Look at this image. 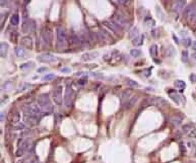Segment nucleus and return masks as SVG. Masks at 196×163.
I'll return each mask as SVG.
<instances>
[{
	"mask_svg": "<svg viewBox=\"0 0 196 163\" xmlns=\"http://www.w3.org/2000/svg\"><path fill=\"white\" fill-rule=\"evenodd\" d=\"M11 87H12V82H9V81L5 82L2 87V88H4L5 90H9V89H10Z\"/></svg>",
	"mask_w": 196,
	"mask_h": 163,
	"instance_id": "nucleus-40",
	"label": "nucleus"
},
{
	"mask_svg": "<svg viewBox=\"0 0 196 163\" xmlns=\"http://www.w3.org/2000/svg\"><path fill=\"white\" fill-rule=\"evenodd\" d=\"M29 27H30V21L28 19V12L25 8L23 9L22 12V32H24V33L27 32L28 30H29Z\"/></svg>",
	"mask_w": 196,
	"mask_h": 163,
	"instance_id": "nucleus-8",
	"label": "nucleus"
},
{
	"mask_svg": "<svg viewBox=\"0 0 196 163\" xmlns=\"http://www.w3.org/2000/svg\"><path fill=\"white\" fill-rule=\"evenodd\" d=\"M21 44L22 46L27 49H32V40L29 36H24L21 39Z\"/></svg>",
	"mask_w": 196,
	"mask_h": 163,
	"instance_id": "nucleus-15",
	"label": "nucleus"
},
{
	"mask_svg": "<svg viewBox=\"0 0 196 163\" xmlns=\"http://www.w3.org/2000/svg\"><path fill=\"white\" fill-rule=\"evenodd\" d=\"M60 73H65V74H68V73H70L71 72L70 68H68V67H64V68H60Z\"/></svg>",
	"mask_w": 196,
	"mask_h": 163,
	"instance_id": "nucleus-43",
	"label": "nucleus"
},
{
	"mask_svg": "<svg viewBox=\"0 0 196 163\" xmlns=\"http://www.w3.org/2000/svg\"><path fill=\"white\" fill-rule=\"evenodd\" d=\"M84 74H86V73H84V72H79V73H75V76H80V75H84Z\"/></svg>",
	"mask_w": 196,
	"mask_h": 163,
	"instance_id": "nucleus-50",
	"label": "nucleus"
},
{
	"mask_svg": "<svg viewBox=\"0 0 196 163\" xmlns=\"http://www.w3.org/2000/svg\"><path fill=\"white\" fill-rule=\"evenodd\" d=\"M158 51V46L157 44H152V46L150 47V50H149V53L151 56L152 57V58H155V57L157 56V52Z\"/></svg>",
	"mask_w": 196,
	"mask_h": 163,
	"instance_id": "nucleus-22",
	"label": "nucleus"
},
{
	"mask_svg": "<svg viewBox=\"0 0 196 163\" xmlns=\"http://www.w3.org/2000/svg\"><path fill=\"white\" fill-rule=\"evenodd\" d=\"M113 22L114 23H116L117 25L119 26L120 28H124L126 29L127 27L129 26L128 22L127 21L126 18H124L122 16L119 15V14H115L113 15Z\"/></svg>",
	"mask_w": 196,
	"mask_h": 163,
	"instance_id": "nucleus-6",
	"label": "nucleus"
},
{
	"mask_svg": "<svg viewBox=\"0 0 196 163\" xmlns=\"http://www.w3.org/2000/svg\"><path fill=\"white\" fill-rule=\"evenodd\" d=\"M28 163H37V161H36V160H32V161H30Z\"/></svg>",
	"mask_w": 196,
	"mask_h": 163,
	"instance_id": "nucleus-52",
	"label": "nucleus"
},
{
	"mask_svg": "<svg viewBox=\"0 0 196 163\" xmlns=\"http://www.w3.org/2000/svg\"><path fill=\"white\" fill-rule=\"evenodd\" d=\"M124 83L127 85V86H129V87H137L138 86V83L137 82L133 81L130 78H127L124 80Z\"/></svg>",
	"mask_w": 196,
	"mask_h": 163,
	"instance_id": "nucleus-27",
	"label": "nucleus"
},
{
	"mask_svg": "<svg viewBox=\"0 0 196 163\" xmlns=\"http://www.w3.org/2000/svg\"><path fill=\"white\" fill-rule=\"evenodd\" d=\"M9 44L7 42H1L0 44V55L1 58L4 59L7 55V52H9Z\"/></svg>",
	"mask_w": 196,
	"mask_h": 163,
	"instance_id": "nucleus-14",
	"label": "nucleus"
},
{
	"mask_svg": "<svg viewBox=\"0 0 196 163\" xmlns=\"http://www.w3.org/2000/svg\"><path fill=\"white\" fill-rule=\"evenodd\" d=\"M169 91H170V92H169L168 93L170 94V96L171 100H172L175 104L179 105V96L176 94V92H175V90H169Z\"/></svg>",
	"mask_w": 196,
	"mask_h": 163,
	"instance_id": "nucleus-19",
	"label": "nucleus"
},
{
	"mask_svg": "<svg viewBox=\"0 0 196 163\" xmlns=\"http://www.w3.org/2000/svg\"><path fill=\"white\" fill-rule=\"evenodd\" d=\"M3 120V113H1V121Z\"/></svg>",
	"mask_w": 196,
	"mask_h": 163,
	"instance_id": "nucleus-54",
	"label": "nucleus"
},
{
	"mask_svg": "<svg viewBox=\"0 0 196 163\" xmlns=\"http://www.w3.org/2000/svg\"><path fill=\"white\" fill-rule=\"evenodd\" d=\"M145 102H146V104L148 105H156L157 106H161V107H164L167 105V101L161 98V97H147L145 100Z\"/></svg>",
	"mask_w": 196,
	"mask_h": 163,
	"instance_id": "nucleus-3",
	"label": "nucleus"
},
{
	"mask_svg": "<svg viewBox=\"0 0 196 163\" xmlns=\"http://www.w3.org/2000/svg\"><path fill=\"white\" fill-rule=\"evenodd\" d=\"M187 135L189 138H196V129H192L190 131L187 133Z\"/></svg>",
	"mask_w": 196,
	"mask_h": 163,
	"instance_id": "nucleus-42",
	"label": "nucleus"
},
{
	"mask_svg": "<svg viewBox=\"0 0 196 163\" xmlns=\"http://www.w3.org/2000/svg\"><path fill=\"white\" fill-rule=\"evenodd\" d=\"M103 24L106 26L108 27L109 30H111L113 32H114V33H120L121 31V28L118 26L116 23H114L113 21H104L103 22Z\"/></svg>",
	"mask_w": 196,
	"mask_h": 163,
	"instance_id": "nucleus-10",
	"label": "nucleus"
},
{
	"mask_svg": "<svg viewBox=\"0 0 196 163\" xmlns=\"http://www.w3.org/2000/svg\"><path fill=\"white\" fill-rule=\"evenodd\" d=\"M72 98H73V89L70 84H67L65 87V96H64V102L65 106L70 108L72 105Z\"/></svg>",
	"mask_w": 196,
	"mask_h": 163,
	"instance_id": "nucleus-2",
	"label": "nucleus"
},
{
	"mask_svg": "<svg viewBox=\"0 0 196 163\" xmlns=\"http://www.w3.org/2000/svg\"><path fill=\"white\" fill-rule=\"evenodd\" d=\"M10 23L13 26H18L19 23V17L18 14H13L10 18Z\"/></svg>",
	"mask_w": 196,
	"mask_h": 163,
	"instance_id": "nucleus-24",
	"label": "nucleus"
},
{
	"mask_svg": "<svg viewBox=\"0 0 196 163\" xmlns=\"http://www.w3.org/2000/svg\"><path fill=\"white\" fill-rule=\"evenodd\" d=\"M130 96H131V92H128V91H126V92H123L122 93V101H123V102L126 104L127 103V101L128 100V98L130 97ZM124 104V105H125Z\"/></svg>",
	"mask_w": 196,
	"mask_h": 163,
	"instance_id": "nucleus-32",
	"label": "nucleus"
},
{
	"mask_svg": "<svg viewBox=\"0 0 196 163\" xmlns=\"http://www.w3.org/2000/svg\"><path fill=\"white\" fill-rule=\"evenodd\" d=\"M137 96H132L130 100H128L127 101V103L125 104V108L126 109H131L134 105L136 104V102L137 101Z\"/></svg>",
	"mask_w": 196,
	"mask_h": 163,
	"instance_id": "nucleus-20",
	"label": "nucleus"
},
{
	"mask_svg": "<svg viewBox=\"0 0 196 163\" xmlns=\"http://www.w3.org/2000/svg\"><path fill=\"white\" fill-rule=\"evenodd\" d=\"M25 124H22V123H18L17 125L15 126V129L16 130H21V129H25Z\"/></svg>",
	"mask_w": 196,
	"mask_h": 163,
	"instance_id": "nucleus-44",
	"label": "nucleus"
},
{
	"mask_svg": "<svg viewBox=\"0 0 196 163\" xmlns=\"http://www.w3.org/2000/svg\"><path fill=\"white\" fill-rule=\"evenodd\" d=\"M24 152H24V151L22 149V148H18V150H17V152H16V156H17V157H22V155L24 154Z\"/></svg>",
	"mask_w": 196,
	"mask_h": 163,
	"instance_id": "nucleus-45",
	"label": "nucleus"
},
{
	"mask_svg": "<svg viewBox=\"0 0 196 163\" xmlns=\"http://www.w3.org/2000/svg\"><path fill=\"white\" fill-rule=\"evenodd\" d=\"M18 35V34L17 33V32H15V31L12 32V34H11V38H10L11 41H12V42H13V43H16V42H17Z\"/></svg>",
	"mask_w": 196,
	"mask_h": 163,
	"instance_id": "nucleus-38",
	"label": "nucleus"
},
{
	"mask_svg": "<svg viewBox=\"0 0 196 163\" xmlns=\"http://www.w3.org/2000/svg\"><path fill=\"white\" fill-rule=\"evenodd\" d=\"M23 120L26 123H28L30 124H36L38 123L37 115H31V114L23 113Z\"/></svg>",
	"mask_w": 196,
	"mask_h": 163,
	"instance_id": "nucleus-11",
	"label": "nucleus"
},
{
	"mask_svg": "<svg viewBox=\"0 0 196 163\" xmlns=\"http://www.w3.org/2000/svg\"><path fill=\"white\" fill-rule=\"evenodd\" d=\"M90 76L95 77V78H101V77H104V74H102L100 73H95V72H92L89 73Z\"/></svg>",
	"mask_w": 196,
	"mask_h": 163,
	"instance_id": "nucleus-41",
	"label": "nucleus"
},
{
	"mask_svg": "<svg viewBox=\"0 0 196 163\" xmlns=\"http://www.w3.org/2000/svg\"><path fill=\"white\" fill-rule=\"evenodd\" d=\"M9 120L12 123L17 124L18 122L20 120V114L18 111H13L12 113H10L9 115Z\"/></svg>",
	"mask_w": 196,
	"mask_h": 163,
	"instance_id": "nucleus-16",
	"label": "nucleus"
},
{
	"mask_svg": "<svg viewBox=\"0 0 196 163\" xmlns=\"http://www.w3.org/2000/svg\"><path fill=\"white\" fill-rule=\"evenodd\" d=\"M62 87L59 86L57 87V88H56L54 91H53L52 93V98L54 102L58 105H60L62 104V101H63V98H62Z\"/></svg>",
	"mask_w": 196,
	"mask_h": 163,
	"instance_id": "nucleus-5",
	"label": "nucleus"
},
{
	"mask_svg": "<svg viewBox=\"0 0 196 163\" xmlns=\"http://www.w3.org/2000/svg\"><path fill=\"white\" fill-rule=\"evenodd\" d=\"M170 121H171V124H172L173 125L178 126V125L181 124V121H182V119H181V117H179V116H174V117L171 118Z\"/></svg>",
	"mask_w": 196,
	"mask_h": 163,
	"instance_id": "nucleus-26",
	"label": "nucleus"
},
{
	"mask_svg": "<svg viewBox=\"0 0 196 163\" xmlns=\"http://www.w3.org/2000/svg\"><path fill=\"white\" fill-rule=\"evenodd\" d=\"M7 1H3V0H2L1 2H0V3H1V7H7Z\"/></svg>",
	"mask_w": 196,
	"mask_h": 163,
	"instance_id": "nucleus-48",
	"label": "nucleus"
},
{
	"mask_svg": "<svg viewBox=\"0 0 196 163\" xmlns=\"http://www.w3.org/2000/svg\"><path fill=\"white\" fill-rule=\"evenodd\" d=\"M179 148H181V152H185V147L184 146V145H182V144H179Z\"/></svg>",
	"mask_w": 196,
	"mask_h": 163,
	"instance_id": "nucleus-49",
	"label": "nucleus"
},
{
	"mask_svg": "<svg viewBox=\"0 0 196 163\" xmlns=\"http://www.w3.org/2000/svg\"><path fill=\"white\" fill-rule=\"evenodd\" d=\"M23 113L31 114V115H38L39 114L41 113V110H40V108H39V106L37 105L32 104V105H27V106L24 107Z\"/></svg>",
	"mask_w": 196,
	"mask_h": 163,
	"instance_id": "nucleus-9",
	"label": "nucleus"
},
{
	"mask_svg": "<svg viewBox=\"0 0 196 163\" xmlns=\"http://www.w3.org/2000/svg\"><path fill=\"white\" fill-rule=\"evenodd\" d=\"M144 35H138L137 38H135L133 40H132V44L133 46H141L142 44H143V41H144Z\"/></svg>",
	"mask_w": 196,
	"mask_h": 163,
	"instance_id": "nucleus-18",
	"label": "nucleus"
},
{
	"mask_svg": "<svg viewBox=\"0 0 196 163\" xmlns=\"http://www.w3.org/2000/svg\"><path fill=\"white\" fill-rule=\"evenodd\" d=\"M182 44L185 47H190V46H192V40L190 37H187L182 40Z\"/></svg>",
	"mask_w": 196,
	"mask_h": 163,
	"instance_id": "nucleus-33",
	"label": "nucleus"
},
{
	"mask_svg": "<svg viewBox=\"0 0 196 163\" xmlns=\"http://www.w3.org/2000/svg\"><path fill=\"white\" fill-rule=\"evenodd\" d=\"M47 70V68L46 67H42V68H39L37 69V73H42V72H45Z\"/></svg>",
	"mask_w": 196,
	"mask_h": 163,
	"instance_id": "nucleus-47",
	"label": "nucleus"
},
{
	"mask_svg": "<svg viewBox=\"0 0 196 163\" xmlns=\"http://www.w3.org/2000/svg\"><path fill=\"white\" fill-rule=\"evenodd\" d=\"M138 33H139V31H138V28L133 27L132 29L129 31V33H128V38H129V39L137 38V36H138Z\"/></svg>",
	"mask_w": 196,
	"mask_h": 163,
	"instance_id": "nucleus-23",
	"label": "nucleus"
},
{
	"mask_svg": "<svg viewBox=\"0 0 196 163\" xmlns=\"http://www.w3.org/2000/svg\"><path fill=\"white\" fill-rule=\"evenodd\" d=\"M173 37H174V40H175V42H176V43L178 44V43H179V42H178V40H177L176 38H175V35H173Z\"/></svg>",
	"mask_w": 196,
	"mask_h": 163,
	"instance_id": "nucleus-53",
	"label": "nucleus"
},
{
	"mask_svg": "<svg viewBox=\"0 0 196 163\" xmlns=\"http://www.w3.org/2000/svg\"><path fill=\"white\" fill-rule=\"evenodd\" d=\"M186 4V1H175L173 4V10L175 12H178L179 10H182L185 7Z\"/></svg>",
	"mask_w": 196,
	"mask_h": 163,
	"instance_id": "nucleus-17",
	"label": "nucleus"
},
{
	"mask_svg": "<svg viewBox=\"0 0 196 163\" xmlns=\"http://www.w3.org/2000/svg\"><path fill=\"white\" fill-rule=\"evenodd\" d=\"M56 33L57 42L60 44H61V46H63L65 43V41H66V33H65V29H63V28L60 26L56 27Z\"/></svg>",
	"mask_w": 196,
	"mask_h": 163,
	"instance_id": "nucleus-7",
	"label": "nucleus"
},
{
	"mask_svg": "<svg viewBox=\"0 0 196 163\" xmlns=\"http://www.w3.org/2000/svg\"><path fill=\"white\" fill-rule=\"evenodd\" d=\"M18 148H22L24 152L30 151L32 148V142L30 140H20L18 143Z\"/></svg>",
	"mask_w": 196,
	"mask_h": 163,
	"instance_id": "nucleus-13",
	"label": "nucleus"
},
{
	"mask_svg": "<svg viewBox=\"0 0 196 163\" xmlns=\"http://www.w3.org/2000/svg\"><path fill=\"white\" fill-rule=\"evenodd\" d=\"M191 129H192V125L190 124H184L182 126V131H183V133H188Z\"/></svg>",
	"mask_w": 196,
	"mask_h": 163,
	"instance_id": "nucleus-36",
	"label": "nucleus"
},
{
	"mask_svg": "<svg viewBox=\"0 0 196 163\" xmlns=\"http://www.w3.org/2000/svg\"><path fill=\"white\" fill-rule=\"evenodd\" d=\"M175 87L177 88H179V89H183L185 88L186 87V84L184 81H181V80H176L175 82Z\"/></svg>",
	"mask_w": 196,
	"mask_h": 163,
	"instance_id": "nucleus-30",
	"label": "nucleus"
},
{
	"mask_svg": "<svg viewBox=\"0 0 196 163\" xmlns=\"http://www.w3.org/2000/svg\"><path fill=\"white\" fill-rule=\"evenodd\" d=\"M15 54L19 58H22L25 55V50L22 47H16L15 48Z\"/></svg>",
	"mask_w": 196,
	"mask_h": 163,
	"instance_id": "nucleus-25",
	"label": "nucleus"
},
{
	"mask_svg": "<svg viewBox=\"0 0 196 163\" xmlns=\"http://www.w3.org/2000/svg\"><path fill=\"white\" fill-rule=\"evenodd\" d=\"M55 77H56L55 74H53V73H49V74H46L42 77V81H51L54 79Z\"/></svg>",
	"mask_w": 196,
	"mask_h": 163,
	"instance_id": "nucleus-35",
	"label": "nucleus"
},
{
	"mask_svg": "<svg viewBox=\"0 0 196 163\" xmlns=\"http://www.w3.org/2000/svg\"><path fill=\"white\" fill-rule=\"evenodd\" d=\"M38 61H40L41 63L44 64H48V63H53L55 61L57 60V58L56 56H54L51 54H49V53H44V54H41L37 55L36 57Z\"/></svg>",
	"mask_w": 196,
	"mask_h": 163,
	"instance_id": "nucleus-4",
	"label": "nucleus"
},
{
	"mask_svg": "<svg viewBox=\"0 0 196 163\" xmlns=\"http://www.w3.org/2000/svg\"><path fill=\"white\" fill-rule=\"evenodd\" d=\"M192 49H193L194 50H196V40H194V42H192Z\"/></svg>",
	"mask_w": 196,
	"mask_h": 163,
	"instance_id": "nucleus-51",
	"label": "nucleus"
},
{
	"mask_svg": "<svg viewBox=\"0 0 196 163\" xmlns=\"http://www.w3.org/2000/svg\"><path fill=\"white\" fill-rule=\"evenodd\" d=\"M69 43L72 44V46H80L81 44V41L76 35H71L69 38Z\"/></svg>",
	"mask_w": 196,
	"mask_h": 163,
	"instance_id": "nucleus-21",
	"label": "nucleus"
},
{
	"mask_svg": "<svg viewBox=\"0 0 196 163\" xmlns=\"http://www.w3.org/2000/svg\"><path fill=\"white\" fill-rule=\"evenodd\" d=\"M183 92H184V90H183V89H181V90H179V92H181V93H182Z\"/></svg>",
	"mask_w": 196,
	"mask_h": 163,
	"instance_id": "nucleus-57",
	"label": "nucleus"
},
{
	"mask_svg": "<svg viewBox=\"0 0 196 163\" xmlns=\"http://www.w3.org/2000/svg\"><path fill=\"white\" fill-rule=\"evenodd\" d=\"M194 155H195V157H196V150H195V152H194Z\"/></svg>",
	"mask_w": 196,
	"mask_h": 163,
	"instance_id": "nucleus-58",
	"label": "nucleus"
},
{
	"mask_svg": "<svg viewBox=\"0 0 196 163\" xmlns=\"http://www.w3.org/2000/svg\"><path fill=\"white\" fill-rule=\"evenodd\" d=\"M181 60L183 63H187L188 60H189V53L186 50H183L181 53Z\"/></svg>",
	"mask_w": 196,
	"mask_h": 163,
	"instance_id": "nucleus-31",
	"label": "nucleus"
},
{
	"mask_svg": "<svg viewBox=\"0 0 196 163\" xmlns=\"http://www.w3.org/2000/svg\"><path fill=\"white\" fill-rule=\"evenodd\" d=\"M194 8V7L193 5H190V6L186 7L185 8V10H184V12H183L184 16H185V17H187V18H188V17H189L190 13H191L192 10H193Z\"/></svg>",
	"mask_w": 196,
	"mask_h": 163,
	"instance_id": "nucleus-28",
	"label": "nucleus"
},
{
	"mask_svg": "<svg viewBox=\"0 0 196 163\" xmlns=\"http://www.w3.org/2000/svg\"><path fill=\"white\" fill-rule=\"evenodd\" d=\"M37 104L39 106L42 108L45 112H51L53 106L50 101V98H49V95L46 93H43L41 94L37 97Z\"/></svg>",
	"mask_w": 196,
	"mask_h": 163,
	"instance_id": "nucleus-1",
	"label": "nucleus"
},
{
	"mask_svg": "<svg viewBox=\"0 0 196 163\" xmlns=\"http://www.w3.org/2000/svg\"><path fill=\"white\" fill-rule=\"evenodd\" d=\"M30 86H31V85H30L29 83H22V84H20V85H19L18 90H19V92L24 91V90H26L27 88H28V87H29Z\"/></svg>",
	"mask_w": 196,
	"mask_h": 163,
	"instance_id": "nucleus-37",
	"label": "nucleus"
},
{
	"mask_svg": "<svg viewBox=\"0 0 196 163\" xmlns=\"http://www.w3.org/2000/svg\"><path fill=\"white\" fill-rule=\"evenodd\" d=\"M99 56V53L98 52H89L85 53L82 56H81V59L84 62H88V61H91L95 59L97 57Z\"/></svg>",
	"mask_w": 196,
	"mask_h": 163,
	"instance_id": "nucleus-12",
	"label": "nucleus"
},
{
	"mask_svg": "<svg viewBox=\"0 0 196 163\" xmlns=\"http://www.w3.org/2000/svg\"><path fill=\"white\" fill-rule=\"evenodd\" d=\"M188 146H189V147H191V142H188Z\"/></svg>",
	"mask_w": 196,
	"mask_h": 163,
	"instance_id": "nucleus-56",
	"label": "nucleus"
},
{
	"mask_svg": "<svg viewBox=\"0 0 196 163\" xmlns=\"http://www.w3.org/2000/svg\"><path fill=\"white\" fill-rule=\"evenodd\" d=\"M31 64H34L32 62H28V63H25L22 64V65H20V69L22 71H26L27 69H29L31 68Z\"/></svg>",
	"mask_w": 196,
	"mask_h": 163,
	"instance_id": "nucleus-34",
	"label": "nucleus"
},
{
	"mask_svg": "<svg viewBox=\"0 0 196 163\" xmlns=\"http://www.w3.org/2000/svg\"><path fill=\"white\" fill-rule=\"evenodd\" d=\"M151 73H152V72H151V69L150 68H146L145 71H143V74L146 77H149L151 75Z\"/></svg>",
	"mask_w": 196,
	"mask_h": 163,
	"instance_id": "nucleus-46",
	"label": "nucleus"
},
{
	"mask_svg": "<svg viewBox=\"0 0 196 163\" xmlns=\"http://www.w3.org/2000/svg\"><path fill=\"white\" fill-rule=\"evenodd\" d=\"M142 54V52L140 50H138V49H132V50H130V55L131 56H132L133 58H137V57H139Z\"/></svg>",
	"mask_w": 196,
	"mask_h": 163,
	"instance_id": "nucleus-29",
	"label": "nucleus"
},
{
	"mask_svg": "<svg viewBox=\"0 0 196 163\" xmlns=\"http://www.w3.org/2000/svg\"><path fill=\"white\" fill-rule=\"evenodd\" d=\"M77 83L80 85V86H84V85L87 83V77H82V78L79 79L78 81H77Z\"/></svg>",
	"mask_w": 196,
	"mask_h": 163,
	"instance_id": "nucleus-39",
	"label": "nucleus"
},
{
	"mask_svg": "<svg viewBox=\"0 0 196 163\" xmlns=\"http://www.w3.org/2000/svg\"><path fill=\"white\" fill-rule=\"evenodd\" d=\"M194 24L196 25V16H195V17H194Z\"/></svg>",
	"mask_w": 196,
	"mask_h": 163,
	"instance_id": "nucleus-55",
	"label": "nucleus"
}]
</instances>
